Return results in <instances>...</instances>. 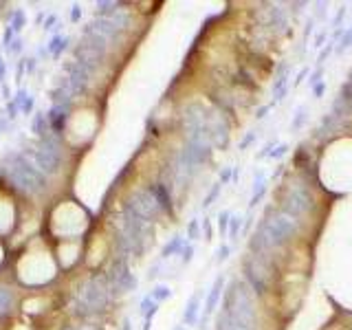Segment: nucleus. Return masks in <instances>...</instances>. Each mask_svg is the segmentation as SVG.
I'll list each match as a JSON object with an SVG mask.
<instances>
[{
	"mask_svg": "<svg viewBox=\"0 0 352 330\" xmlns=\"http://www.w3.org/2000/svg\"><path fill=\"white\" fill-rule=\"evenodd\" d=\"M55 22H57V18H55V16H47V20H44V24H42V27H44V29H47V31H53V29H55Z\"/></svg>",
	"mask_w": 352,
	"mask_h": 330,
	"instance_id": "obj_18",
	"label": "nucleus"
},
{
	"mask_svg": "<svg viewBox=\"0 0 352 330\" xmlns=\"http://www.w3.org/2000/svg\"><path fill=\"white\" fill-rule=\"evenodd\" d=\"M181 253H183V262L187 264L192 258H194V247H192V244H185V247L181 249Z\"/></svg>",
	"mask_w": 352,
	"mask_h": 330,
	"instance_id": "obj_15",
	"label": "nucleus"
},
{
	"mask_svg": "<svg viewBox=\"0 0 352 330\" xmlns=\"http://www.w3.org/2000/svg\"><path fill=\"white\" fill-rule=\"evenodd\" d=\"M24 62H27V71H29V73H33V71H35V62H38V60L31 58V60H24Z\"/></svg>",
	"mask_w": 352,
	"mask_h": 330,
	"instance_id": "obj_23",
	"label": "nucleus"
},
{
	"mask_svg": "<svg viewBox=\"0 0 352 330\" xmlns=\"http://www.w3.org/2000/svg\"><path fill=\"white\" fill-rule=\"evenodd\" d=\"M81 20V5H73L71 7V22H80Z\"/></svg>",
	"mask_w": 352,
	"mask_h": 330,
	"instance_id": "obj_17",
	"label": "nucleus"
},
{
	"mask_svg": "<svg viewBox=\"0 0 352 330\" xmlns=\"http://www.w3.org/2000/svg\"><path fill=\"white\" fill-rule=\"evenodd\" d=\"M18 106L14 104V99L11 101H7V119H16V117H18Z\"/></svg>",
	"mask_w": 352,
	"mask_h": 330,
	"instance_id": "obj_14",
	"label": "nucleus"
},
{
	"mask_svg": "<svg viewBox=\"0 0 352 330\" xmlns=\"http://www.w3.org/2000/svg\"><path fill=\"white\" fill-rule=\"evenodd\" d=\"M227 227H229V211H223L218 216V229L220 234H227Z\"/></svg>",
	"mask_w": 352,
	"mask_h": 330,
	"instance_id": "obj_12",
	"label": "nucleus"
},
{
	"mask_svg": "<svg viewBox=\"0 0 352 330\" xmlns=\"http://www.w3.org/2000/svg\"><path fill=\"white\" fill-rule=\"evenodd\" d=\"M157 311H159V304L152 299V295L143 297V301H141V315H143V319H145V321H152V317L157 315Z\"/></svg>",
	"mask_w": 352,
	"mask_h": 330,
	"instance_id": "obj_6",
	"label": "nucleus"
},
{
	"mask_svg": "<svg viewBox=\"0 0 352 330\" xmlns=\"http://www.w3.org/2000/svg\"><path fill=\"white\" fill-rule=\"evenodd\" d=\"M187 236H190L192 240L198 238V220H192L190 227H187Z\"/></svg>",
	"mask_w": 352,
	"mask_h": 330,
	"instance_id": "obj_16",
	"label": "nucleus"
},
{
	"mask_svg": "<svg viewBox=\"0 0 352 330\" xmlns=\"http://www.w3.org/2000/svg\"><path fill=\"white\" fill-rule=\"evenodd\" d=\"M203 227H205V236H207V240H209L211 238V225H209V220H205Z\"/></svg>",
	"mask_w": 352,
	"mask_h": 330,
	"instance_id": "obj_25",
	"label": "nucleus"
},
{
	"mask_svg": "<svg viewBox=\"0 0 352 330\" xmlns=\"http://www.w3.org/2000/svg\"><path fill=\"white\" fill-rule=\"evenodd\" d=\"M31 132L35 134V139H44L51 134V126H48L47 112H35L33 121H31Z\"/></svg>",
	"mask_w": 352,
	"mask_h": 330,
	"instance_id": "obj_1",
	"label": "nucleus"
},
{
	"mask_svg": "<svg viewBox=\"0 0 352 330\" xmlns=\"http://www.w3.org/2000/svg\"><path fill=\"white\" fill-rule=\"evenodd\" d=\"M24 71H27V62H24V60H20L18 66H16V84H20V81H22Z\"/></svg>",
	"mask_w": 352,
	"mask_h": 330,
	"instance_id": "obj_13",
	"label": "nucleus"
},
{
	"mask_svg": "<svg viewBox=\"0 0 352 330\" xmlns=\"http://www.w3.org/2000/svg\"><path fill=\"white\" fill-rule=\"evenodd\" d=\"M47 48H48V55L57 60V58H60V55H62V53L68 48V38H66V35H60V33H55L51 40H48Z\"/></svg>",
	"mask_w": 352,
	"mask_h": 330,
	"instance_id": "obj_3",
	"label": "nucleus"
},
{
	"mask_svg": "<svg viewBox=\"0 0 352 330\" xmlns=\"http://www.w3.org/2000/svg\"><path fill=\"white\" fill-rule=\"evenodd\" d=\"M5 75H7V62L5 58H0V84L5 81Z\"/></svg>",
	"mask_w": 352,
	"mask_h": 330,
	"instance_id": "obj_20",
	"label": "nucleus"
},
{
	"mask_svg": "<svg viewBox=\"0 0 352 330\" xmlns=\"http://www.w3.org/2000/svg\"><path fill=\"white\" fill-rule=\"evenodd\" d=\"M14 104L18 106L20 115H31V112H33V108H35V101H33V97H29V93L24 91V88H20V91L16 93V97H14Z\"/></svg>",
	"mask_w": 352,
	"mask_h": 330,
	"instance_id": "obj_2",
	"label": "nucleus"
},
{
	"mask_svg": "<svg viewBox=\"0 0 352 330\" xmlns=\"http://www.w3.org/2000/svg\"><path fill=\"white\" fill-rule=\"evenodd\" d=\"M9 27L14 29V33H20V31L27 27V14H24V9H14L11 11Z\"/></svg>",
	"mask_w": 352,
	"mask_h": 330,
	"instance_id": "obj_5",
	"label": "nucleus"
},
{
	"mask_svg": "<svg viewBox=\"0 0 352 330\" xmlns=\"http://www.w3.org/2000/svg\"><path fill=\"white\" fill-rule=\"evenodd\" d=\"M183 247H185V244H183V240L178 238V236H176V238L172 240V242H167L165 247H163V258H170L172 253H176V251H181Z\"/></svg>",
	"mask_w": 352,
	"mask_h": 330,
	"instance_id": "obj_9",
	"label": "nucleus"
},
{
	"mask_svg": "<svg viewBox=\"0 0 352 330\" xmlns=\"http://www.w3.org/2000/svg\"><path fill=\"white\" fill-rule=\"evenodd\" d=\"M229 176H231V172H229V170H224V174L220 178H223V183H224V181H229Z\"/></svg>",
	"mask_w": 352,
	"mask_h": 330,
	"instance_id": "obj_28",
	"label": "nucleus"
},
{
	"mask_svg": "<svg viewBox=\"0 0 352 330\" xmlns=\"http://www.w3.org/2000/svg\"><path fill=\"white\" fill-rule=\"evenodd\" d=\"M284 152H286V145H280V148H277L275 152H271V157H282Z\"/></svg>",
	"mask_w": 352,
	"mask_h": 330,
	"instance_id": "obj_26",
	"label": "nucleus"
},
{
	"mask_svg": "<svg viewBox=\"0 0 352 330\" xmlns=\"http://www.w3.org/2000/svg\"><path fill=\"white\" fill-rule=\"evenodd\" d=\"M229 258V247H220L218 249V262H223V260Z\"/></svg>",
	"mask_w": 352,
	"mask_h": 330,
	"instance_id": "obj_21",
	"label": "nucleus"
},
{
	"mask_svg": "<svg viewBox=\"0 0 352 330\" xmlns=\"http://www.w3.org/2000/svg\"><path fill=\"white\" fill-rule=\"evenodd\" d=\"M170 297H172L170 286H165V284H159V286H154V291H152V299L157 301V304H161V301L170 299Z\"/></svg>",
	"mask_w": 352,
	"mask_h": 330,
	"instance_id": "obj_8",
	"label": "nucleus"
},
{
	"mask_svg": "<svg viewBox=\"0 0 352 330\" xmlns=\"http://www.w3.org/2000/svg\"><path fill=\"white\" fill-rule=\"evenodd\" d=\"M2 97H5V101H11V99H14V97H11V88L7 86V84L2 86Z\"/></svg>",
	"mask_w": 352,
	"mask_h": 330,
	"instance_id": "obj_22",
	"label": "nucleus"
},
{
	"mask_svg": "<svg viewBox=\"0 0 352 330\" xmlns=\"http://www.w3.org/2000/svg\"><path fill=\"white\" fill-rule=\"evenodd\" d=\"M196 319H198V295H194L190 299V304H187V311H185V317H183V321H185L187 326L196 324Z\"/></svg>",
	"mask_w": 352,
	"mask_h": 330,
	"instance_id": "obj_7",
	"label": "nucleus"
},
{
	"mask_svg": "<svg viewBox=\"0 0 352 330\" xmlns=\"http://www.w3.org/2000/svg\"><path fill=\"white\" fill-rule=\"evenodd\" d=\"M238 222H240V218H233L231 220V236L238 234Z\"/></svg>",
	"mask_w": 352,
	"mask_h": 330,
	"instance_id": "obj_24",
	"label": "nucleus"
},
{
	"mask_svg": "<svg viewBox=\"0 0 352 330\" xmlns=\"http://www.w3.org/2000/svg\"><path fill=\"white\" fill-rule=\"evenodd\" d=\"M121 330H132V324H130V319L124 321V328H121Z\"/></svg>",
	"mask_w": 352,
	"mask_h": 330,
	"instance_id": "obj_29",
	"label": "nucleus"
},
{
	"mask_svg": "<svg viewBox=\"0 0 352 330\" xmlns=\"http://www.w3.org/2000/svg\"><path fill=\"white\" fill-rule=\"evenodd\" d=\"M218 191H220V185H216V187H214V189H211V191H209V196L205 198V203H203V205H205V207H209V205H211V201H214V198H216V196H218Z\"/></svg>",
	"mask_w": 352,
	"mask_h": 330,
	"instance_id": "obj_19",
	"label": "nucleus"
},
{
	"mask_svg": "<svg viewBox=\"0 0 352 330\" xmlns=\"http://www.w3.org/2000/svg\"><path fill=\"white\" fill-rule=\"evenodd\" d=\"M321 93H324V84H319V86H315V95H321Z\"/></svg>",
	"mask_w": 352,
	"mask_h": 330,
	"instance_id": "obj_27",
	"label": "nucleus"
},
{
	"mask_svg": "<svg viewBox=\"0 0 352 330\" xmlns=\"http://www.w3.org/2000/svg\"><path fill=\"white\" fill-rule=\"evenodd\" d=\"M223 284H224L223 278H218V280L214 282L209 297H207V304H205V315H209V313L216 308V304H218V297H220V293H223Z\"/></svg>",
	"mask_w": 352,
	"mask_h": 330,
	"instance_id": "obj_4",
	"label": "nucleus"
},
{
	"mask_svg": "<svg viewBox=\"0 0 352 330\" xmlns=\"http://www.w3.org/2000/svg\"><path fill=\"white\" fill-rule=\"evenodd\" d=\"M14 40H16V33H14V29H11L9 24H7V27H5V33H2V47L7 48L11 42H14Z\"/></svg>",
	"mask_w": 352,
	"mask_h": 330,
	"instance_id": "obj_11",
	"label": "nucleus"
},
{
	"mask_svg": "<svg viewBox=\"0 0 352 330\" xmlns=\"http://www.w3.org/2000/svg\"><path fill=\"white\" fill-rule=\"evenodd\" d=\"M22 47H24V40L22 38H16L14 42H11L9 47L5 48V51H7V55H18V53L22 51Z\"/></svg>",
	"mask_w": 352,
	"mask_h": 330,
	"instance_id": "obj_10",
	"label": "nucleus"
}]
</instances>
